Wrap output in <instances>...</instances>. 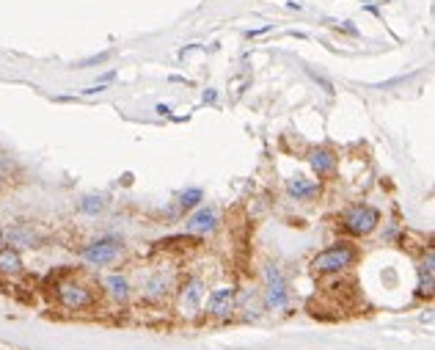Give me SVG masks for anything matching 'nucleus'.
I'll return each mask as SVG.
<instances>
[{"label": "nucleus", "instance_id": "nucleus-1", "mask_svg": "<svg viewBox=\"0 0 435 350\" xmlns=\"http://www.w3.org/2000/svg\"><path fill=\"white\" fill-rule=\"evenodd\" d=\"M356 260H358L356 246L347 243V240H339V243H334L331 249L320 251V254L309 262V268H311V273H317V276H328V273H342V271L353 268Z\"/></svg>", "mask_w": 435, "mask_h": 350}, {"label": "nucleus", "instance_id": "nucleus-2", "mask_svg": "<svg viewBox=\"0 0 435 350\" xmlns=\"http://www.w3.org/2000/svg\"><path fill=\"white\" fill-rule=\"evenodd\" d=\"M380 224V213L369 204H353L350 210L342 213V229L356 235V237H364L369 232H375Z\"/></svg>", "mask_w": 435, "mask_h": 350}, {"label": "nucleus", "instance_id": "nucleus-3", "mask_svg": "<svg viewBox=\"0 0 435 350\" xmlns=\"http://www.w3.org/2000/svg\"><path fill=\"white\" fill-rule=\"evenodd\" d=\"M55 295H58L61 307H64V309H72V312L88 309V307H94V301H97L94 290H91L88 284L77 282V279H66V282H61V284L55 287Z\"/></svg>", "mask_w": 435, "mask_h": 350}, {"label": "nucleus", "instance_id": "nucleus-4", "mask_svg": "<svg viewBox=\"0 0 435 350\" xmlns=\"http://www.w3.org/2000/svg\"><path fill=\"white\" fill-rule=\"evenodd\" d=\"M119 251H122V246H119V240H113V237H102V240H94V243H86L83 249H80V257L88 262V265H110L116 257H119Z\"/></svg>", "mask_w": 435, "mask_h": 350}, {"label": "nucleus", "instance_id": "nucleus-5", "mask_svg": "<svg viewBox=\"0 0 435 350\" xmlns=\"http://www.w3.org/2000/svg\"><path fill=\"white\" fill-rule=\"evenodd\" d=\"M264 279H267V284H264V304L270 309H284L289 304V293H287V282H284L281 271L270 265L264 271Z\"/></svg>", "mask_w": 435, "mask_h": 350}, {"label": "nucleus", "instance_id": "nucleus-6", "mask_svg": "<svg viewBox=\"0 0 435 350\" xmlns=\"http://www.w3.org/2000/svg\"><path fill=\"white\" fill-rule=\"evenodd\" d=\"M234 298H237V290H234V287H218V290H213V295L207 298V315H213V318H226V315L234 309Z\"/></svg>", "mask_w": 435, "mask_h": 350}, {"label": "nucleus", "instance_id": "nucleus-7", "mask_svg": "<svg viewBox=\"0 0 435 350\" xmlns=\"http://www.w3.org/2000/svg\"><path fill=\"white\" fill-rule=\"evenodd\" d=\"M185 229L191 235H210L218 229V215L213 207H199L188 221H185Z\"/></svg>", "mask_w": 435, "mask_h": 350}, {"label": "nucleus", "instance_id": "nucleus-8", "mask_svg": "<svg viewBox=\"0 0 435 350\" xmlns=\"http://www.w3.org/2000/svg\"><path fill=\"white\" fill-rule=\"evenodd\" d=\"M309 166L314 168L317 177H328V174L336 171V155L325 146H317V149L309 152Z\"/></svg>", "mask_w": 435, "mask_h": 350}, {"label": "nucleus", "instance_id": "nucleus-9", "mask_svg": "<svg viewBox=\"0 0 435 350\" xmlns=\"http://www.w3.org/2000/svg\"><path fill=\"white\" fill-rule=\"evenodd\" d=\"M199 307H202V282L188 279L182 284V293H180V309L182 312H196Z\"/></svg>", "mask_w": 435, "mask_h": 350}, {"label": "nucleus", "instance_id": "nucleus-10", "mask_svg": "<svg viewBox=\"0 0 435 350\" xmlns=\"http://www.w3.org/2000/svg\"><path fill=\"white\" fill-rule=\"evenodd\" d=\"M22 273V257L14 246L0 249V276H19Z\"/></svg>", "mask_w": 435, "mask_h": 350}, {"label": "nucleus", "instance_id": "nucleus-11", "mask_svg": "<svg viewBox=\"0 0 435 350\" xmlns=\"http://www.w3.org/2000/svg\"><path fill=\"white\" fill-rule=\"evenodd\" d=\"M287 191H289V196H292L295 202H306V199H311V196L320 191V185H317V182H309V179H303V177H292V179L287 182Z\"/></svg>", "mask_w": 435, "mask_h": 350}, {"label": "nucleus", "instance_id": "nucleus-12", "mask_svg": "<svg viewBox=\"0 0 435 350\" xmlns=\"http://www.w3.org/2000/svg\"><path fill=\"white\" fill-rule=\"evenodd\" d=\"M435 260L433 254H427V260L419 265V295H433V276H435Z\"/></svg>", "mask_w": 435, "mask_h": 350}, {"label": "nucleus", "instance_id": "nucleus-13", "mask_svg": "<svg viewBox=\"0 0 435 350\" xmlns=\"http://www.w3.org/2000/svg\"><path fill=\"white\" fill-rule=\"evenodd\" d=\"M105 287H108V293H110L116 301H127V295H130V284H127V279L119 276V273L108 276V279H105Z\"/></svg>", "mask_w": 435, "mask_h": 350}, {"label": "nucleus", "instance_id": "nucleus-14", "mask_svg": "<svg viewBox=\"0 0 435 350\" xmlns=\"http://www.w3.org/2000/svg\"><path fill=\"white\" fill-rule=\"evenodd\" d=\"M168 287H171L168 276H163V273H155V276L146 282V295H149V298H166Z\"/></svg>", "mask_w": 435, "mask_h": 350}, {"label": "nucleus", "instance_id": "nucleus-15", "mask_svg": "<svg viewBox=\"0 0 435 350\" xmlns=\"http://www.w3.org/2000/svg\"><path fill=\"white\" fill-rule=\"evenodd\" d=\"M77 207H80V213H86V215H97V213L105 210V202H102V196H83Z\"/></svg>", "mask_w": 435, "mask_h": 350}, {"label": "nucleus", "instance_id": "nucleus-16", "mask_svg": "<svg viewBox=\"0 0 435 350\" xmlns=\"http://www.w3.org/2000/svg\"><path fill=\"white\" fill-rule=\"evenodd\" d=\"M202 199H204L202 188H191V191H185V193L180 196V207H182V210H193V207H199Z\"/></svg>", "mask_w": 435, "mask_h": 350}, {"label": "nucleus", "instance_id": "nucleus-17", "mask_svg": "<svg viewBox=\"0 0 435 350\" xmlns=\"http://www.w3.org/2000/svg\"><path fill=\"white\" fill-rule=\"evenodd\" d=\"M0 246H3V232H0Z\"/></svg>", "mask_w": 435, "mask_h": 350}]
</instances>
